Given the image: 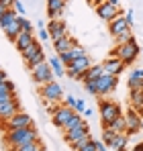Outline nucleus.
Masks as SVG:
<instances>
[{
  "label": "nucleus",
  "instance_id": "obj_1",
  "mask_svg": "<svg viewBox=\"0 0 143 151\" xmlns=\"http://www.w3.org/2000/svg\"><path fill=\"white\" fill-rule=\"evenodd\" d=\"M31 141H39V131L35 127H23V129H8L6 133V143L10 147L31 143Z\"/></svg>",
  "mask_w": 143,
  "mask_h": 151
},
{
  "label": "nucleus",
  "instance_id": "obj_2",
  "mask_svg": "<svg viewBox=\"0 0 143 151\" xmlns=\"http://www.w3.org/2000/svg\"><path fill=\"white\" fill-rule=\"evenodd\" d=\"M139 53H141V47L137 45L135 37H133L131 41H127V43H119L115 49L110 51V55H113V57H119L125 65L135 63V59H137V55H139Z\"/></svg>",
  "mask_w": 143,
  "mask_h": 151
},
{
  "label": "nucleus",
  "instance_id": "obj_3",
  "mask_svg": "<svg viewBox=\"0 0 143 151\" xmlns=\"http://www.w3.org/2000/svg\"><path fill=\"white\" fill-rule=\"evenodd\" d=\"M90 65H92V59L88 55H82V57L74 59L70 65H66V76L70 80H76V82H84V74L88 72Z\"/></svg>",
  "mask_w": 143,
  "mask_h": 151
},
{
  "label": "nucleus",
  "instance_id": "obj_4",
  "mask_svg": "<svg viewBox=\"0 0 143 151\" xmlns=\"http://www.w3.org/2000/svg\"><path fill=\"white\" fill-rule=\"evenodd\" d=\"M123 114L121 106L113 100H100V123L102 127H108L115 119H119Z\"/></svg>",
  "mask_w": 143,
  "mask_h": 151
},
{
  "label": "nucleus",
  "instance_id": "obj_5",
  "mask_svg": "<svg viewBox=\"0 0 143 151\" xmlns=\"http://www.w3.org/2000/svg\"><path fill=\"white\" fill-rule=\"evenodd\" d=\"M21 55H23V59L29 63V68L31 65H37V63H41V61H45V53H43V45H41V41H33L27 49L21 51Z\"/></svg>",
  "mask_w": 143,
  "mask_h": 151
},
{
  "label": "nucleus",
  "instance_id": "obj_6",
  "mask_svg": "<svg viewBox=\"0 0 143 151\" xmlns=\"http://www.w3.org/2000/svg\"><path fill=\"white\" fill-rule=\"evenodd\" d=\"M29 72L33 76V82L39 84V86H43V84H47V82L53 80V72H51V68H49L47 59L41 61V63H37V65H31Z\"/></svg>",
  "mask_w": 143,
  "mask_h": 151
},
{
  "label": "nucleus",
  "instance_id": "obj_7",
  "mask_svg": "<svg viewBox=\"0 0 143 151\" xmlns=\"http://www.w3.org/2000/svg\"><path fill=\"white\" fill-rule=\"evenodd\" d=\"M41 96H43V100L45 102H61L64 98V88L57 84V82H47V84H43L41 86Z\"/></svg>",
  "mask_w": 143,
  "mask_h": 151
},
{
  "label": "nucleus",
  "instance_id": "obj_8",
  "mask_svg": "<svg viewBox=\"0 0 143 151\" xmlns=\"http://www.w3.org/2000/svg\"><path fill=\"white\" fill-rule=\"evenodd\" d=\"M119 84V78L110 74H102L98 80H96V86H98V96H108Z\"/></svg>",
  "mask_w": 143,
  "mask_h": 151
},
{
  "label": "nucleus",
  "instance_id": "obj_9",
  "mask_svg": "<svg viewBox=\"0 0 143 151\" xmlns=\"http://www.w3.org/2000/svg\"><path fill=\"white\" fill-rule=\"evenodd\" d=\"M108 31H110V35L117 39L121 35H129V33H131V25L127 23L125 14H119V17H115L113 21H108Z\"/></svg>",
  "mask_w": 143,
  "mask_h": 151
},
{
  "label": "nucleus",
  "instance_id": "obj_10",
  "mask_svg": "<svg viewBox=\"0 0 143 151\" xmlns=\"http://www.w3.org/2000/svg\"><path fill=\"white\" fill-rule=\"evenodd\" d=\"M139 131H141V114L137 110L129 108L127 114H125V133L127 135H137Z\"/></svg>",
  "mask_w": 143,
  "mask_h": 151
},
{
  "label": "nucleus",
  "instance_id": "obj_11",
  "mask_svg": "<svg viewBox=\"0 0 143 151\" xmlns=\"http://www.w3.org/2000/svg\"><path fill=\"white\" fill-rule=\"evenodd\" d=\"M74 112H76V110L70 108V106H66L64 102H61V104H55V108H53V112H51V114H53V116H51V119H53V125L61 129V127L68 123V119H70Z\"/></svg>",
  "mask_w": 143,
  "mask_h": 151
},
{
  "label": "nucleus",
  "instance_id": "obj_12",
  "mask_svg": "<svg viewBox=\"0 0 143 151\" xmlns=\"http://www.w3.org/2000/svg\"><path fill=\"white\" fill-rule=\"evenodd\" d=\"M4 127H6V129H23V127H35V123H33L31 114L19 110L17 114H12V116L4 123Z\"/></svg>",
  "mask_w": 143,
  "mask_h": 151
},
{
  "label": "nucleus",
  "instance_id": "obj_13",
  "mask_svg": "<svg viewBox=\"0 0 143 151\" xmlns=\"http://www.w3.org/2000/svg\"><path fill=\"white\" fill-rule=\"evenodd\" d=\"M96 14L102 19V21H113L115 17H119V14H125L123 10H121L119 6H115V4H108V2H100L98 6H96Z\"/></svg>",
  "mask_w": 143,
  "mask_h": 151
},
{
  "label": "nucleus",
  "instance_id": "obj_14",
  "mask_svg": "<svg viewBox=\"0 0 143 151\" xmlns=\"http://www.w3.org/2000/svg\"><path fill=\"white\" fill-rule=\"evenodd\" d=\"M47 33H49V39H51V41H57V39L70 35V33H68V25H66L61 19L51 21V23L47 25Z\"/></svg>",
  "mask_w": 143,
  "mask_h": 151
},
{
  "label": "nucleus",
  "instance_id": "obj_15",
  "mask_svg": "<svg viewBox=\"0 0 143 151\" xmlns=\"http://www.w3.org/2000/svg\"><path fill=\"white\" fill-rule=\"evenodd\" d=\"M21 110V102L19 98H12L10 102H4V104H0V125H4L12 114H17Z\"/></svg>",
  "mask_w": 143,
  "mask_h": 151
},
{
  "label": "nucleus",
  "instance_id": "obj_16",
  "mask_svg": "<svg viewBox=\"0 0 143 151\" xmlns=\"http://www.w3.org/2000/svg\"><path fill=\"white\" fill-rule=\"evenodd\" d=\"M102 70H104V74H110V76H117L119 78L123 72H125V63L121 61L119 57H106L104 61H102Z\"/></svg>",
  "mask_w": 143,
  "mask_h": 151
},
{
  "label": "nucleus",
  "instance_id": "obj_17",
  "mask_svg": "<svg viewBox=\"0 0 143 151\" xmlns=\"http://www.w3.org/2000/svg\"><path fill=\"white\" fill-rule=\"evenodd\" d=\"M86 133H90V127H88V123L84 121V123H80L78 127H74V129H70V131H64V139L68 141V143H74V141H78L82 135H86Z\"/></svg>",
  "mask_w": 143,
  "mask_h": 151
},
{
  "label": "nucleus",
  "instance_id": "obj_18",
  "mask_svg": "<svg viewBox=\"0 0 143 151\" xmlns=\"http://www.w3.org/2000/svg\"><path fill=\"white\" fill-rule=\"evenodd\" d=\"M82 55H86V49L82 47V45H74L70 51H64V53H59V59H61V63L64 65H70L74 59H78V57H82Z\"/></svg>",
  "mask_w": 143,
  "mask_h": 151
},
{
  "label": "nucleus",
  "instance_id": "obj_19",
  "mask_svg": "<svg viewBox=\"0 0 143 151\" xmlns=\"http://www.w3.org/2000/svg\"><path fill=\"white\" fill-rule=\"evenodd\" d=\"M66 8V0H47V17L51 21L59 19Z\"/></svg>",
  "mask_w": 143,
  "mask_h": 151
},
{
  "label": "nucleus",
  "instance_id": "obj_20",
  "mask_svg": "<svg viewBox=\"0 0 143 151\" xmlns=\"http://www.w3.org/2000/svg\"><path fill=\"white\" fill-rule=\"evenodd\" d=\"M33 41H35L33 31H21V33H19V37H17L12 43H14V47H17L19 51H23V49H27V47H29Z\"/></svg>",
  "mask_w": 143,
  "mask_h": 151
},
{
  "label": "nucleus",
  "instance_id": "obj_21",
  "mask_svg": "<svg viewBox=\"0 0 143 151\" xmlns=\"http://www.w3.org/2000/svg\"><path fill=\"white\" fill-rule=\"evenodd\" d=\"M74 45H76V39H74L72 35H66V37H61V39L53 41V51L59 55V53H64V51H70Z\"/></svg>",
  "mask_w": 143,
  "mask_h": 151
},
{
  "label": "nucleus",
  "instance_id": "obj_22",
  "mask_svg": "<svg viewBox=\"0 0 143 151\" xmlns=\"http://www.w3.org/2000/svg\"><path fill=\"white\" fill-rule=\"evenodd\" d=\"M127 143H129V135L127 133H117L113 137V141L108 143V147L115 151H127Z\"/></svg>",
  "mask_w": 143,
  "mask_h": 151
},
{
  "label": "nucleus",
  "instance_id": "obj_23",
  "mask_svg": "<svg viewBox=\"0 0 143 151\" xmlns=\"http://www.w3.org/2000/svg\"><path fill=\"white\" fill-rule=\"evenodd\" d=\"M47 63H49V68H51V72H53V76H57V78L66 76V65L61 63V59H59V55H57V53H53V55L49 57Z\"/></svg>",
  "mask_w": 143,
  "mask_h": 151
},
{
  "label": "nucleus",
  "instance_id": "obj_24",
  "mask_svg": "<svg viewBox=\"0 0 143 151\" xmlns=\"http://www.w3.org/2000/svg\"><path fill=\"white\" fill-rule=\"evenodd\" d=\"M129 102H131V108L133 110H137L139 114H143V90H131Z\"/></svg>",
  "mask_w": 143,
  "mask_h": 151
},
{
  "label": "nucleus",
  "instance_id": "obj_25",
  "mask_svg": "<svg viewBox=\"0 0 143 151\" xmlns=\"http://www.w3.org/2000/svg\"><path fill=\"white\" fill-rule=\"evenodd\" d=\"M104 74V70H102V63H92L90 68H88V72L84 74V82H92V80H98L100 76Z\"/></svg>",
  "mask_w": 143,
  "mask_h": 151
},
{
  "label": "nucleus",
  "instance_id": "obj_26",
  "mask_svg": "<svg viewBox=\"0 0 143 151\" xmlns=\"http://www.w3.org/2000/svg\"><path fill=\"white\" fill-rule=\"evenodd\" d=\"M23 29H21V21H19V17H17V21H12L10 25L4 29V33H6V39H10V41H14L17 37H19V33H21Z\"/></svg>",
  "mask_w": 143,
  "mask_h": 151
},
{
  "label": "nucleus",
  "instance_id": "obj_27",
  "mask_svg": "<svg viewBox=\"0 0 143 151\" xmlns=\"http://www.w3.org/2000/svg\"><path fill=\"white\" fill-rule=\"evenodd\" d=\"M10 151H45L41 141H31V143H23V145H17V147H10Z\"/></svg>",
  "mask_w": 143,
  "mask_h": 151
},
{
  "label": "nucleus",
  "instance_id": "obj_28",
  "mask_svg": "<svg viewBox=\"0 0 143 151\" xmlns=\"http://www.w3.org/2000/svg\"><path fill=\"white\" fill-rule=\"evenodd\" d=\"M17 17H19V14H17L14 10H6V12H4V14L0 17V29L4 31L6 27H8L10 23H12V21H17Z\"/></svg>",
  "mask_w": 143,
  "mask_h": 151
},
{
  "label": "nucleus",
  "instance_id": "obj_29",
  "mask_svg": "<svg viewBox=\"0 0 143 151\" xmlns=\"http://www.w3.org/2000/svg\"><path fill=\"white\" fill-rule=\"evenodd\" d=\"M80 123H84V116H82V114H78V112H74L70 119H68V123L61 127V131H70V129H74V127H78Z\"/></svg>",
  "mask_w": 143,
  "mask_h": 151
},
{
  "label": "nucleus",
  "instance_id": "obj_30",
  "mask_svg": "<svg viewBox=\"0 0 143 151\" xmlns=\"http://www.w3.org/2000/svg\"><path fill=\"white\" fill-rule=\"evenodd\" d=\"M108 129H110L113 133H125V114H121L119 119H115V121L108 125Z\"/></svg>",
  "mask_w": 143,
  "mask_h": 151
},
{
  "label": "nucleus",
  "instance_id": "obj_31",
  "mask_svg": "<svg viewBox=\"0 0 143 151\" xmlns=\"http://www.w3.org/2000/svg\"><path fill=\"white\" fill-rule=\"evenodd\" d=\"M10 10H14L19 17H27V10H25V6H23V2H21V0H14V2H12V6H10Z\"/></svg>",
  "mask_w": 143,
  "mask_h": 151
},
{
  "label": "nucleus",
  "instance_id": "obj_32",
  "mask_svg": "<svg viewBox=\"0 0 143 151\" xmlns=\"http://www.w3.org/2000/svg\"><path fill=\"white\" fill-rule=\"evenodd\" d=\"M84 90H86L88 94H92V96H98V86H96V80H92V82H84Z\"/></svg>",
  "mask_w": 143,
  "mask_h": 151
},
{
  "label": "nucleus",
  "instance_id": "obj_33",
  "mask_svg": "<svg viewBox=\"0 0 143 151\" xmlns=\"http://www.w3.org/2000/svg\"><path fill=\"white\" fill-rule=\"evenodd\" d=\"M129 90H143V78H141V80H133V78H129Z\"/></svg>",
  "mask_w": 143,
  "mask_h": 151
},
{
  "label": "nucleus",
  "instance_id": "obj_34",
  "mask_svg": "<svg viewBox=\"0 0 143 151\" xmlns=\"http://www.w3.org/2000/svg\"><path fill=\"white\" fill-rule=\"evenodd\" d=\"M115 135H117V133H113V131H110L108 127H104V131H102V141H104V143L108 145V143L113 141V137H115Z\"/></svg>",
  "mask_w": 143,
  "mask_h": 151
},
{
  "label": "nucleus",
  "instance_id": "obj_35",
  "mask_svg": "<svg viewBox=\"0 0 143 151\" xmlns=\"http://www.w3.org/2000/svg\"><path fill=\"white\" fill-rule=\"evenodd\" d=\"M19 21H21V29H23V31H33V23H31L27 17H19Z\"/></svg>",
  "mask_w": 143,
  "mask_h": 151
},
{
  "label": "nucleus",
  "instance_id": "obj_36",
  "mask_svg": "<svg viewBox=\"0 0 143 151\" xmlns=\"http://www.w3.org/2000/svg\"><path fill=\"white\" fill-rule=\"evenodd\" d=\"M61 102H64L66 106L74 108V106H76V102H78V98H76V96H72V94H68V96H64V98H61Z\"/></svg>",
  "mask_w": 143,
  "mask_h": 151
},
{
  "label": "nucleus",
  "instance_id": "obj_37",
  "mask_svg": "<svg viewBox=\"0 0 143 151\" xmlns=\"http://www.w3.org/2000/svg\"><path fill=\"white\" fill-rule=\"evenodd\" d=\"M129 78H133V80H141V78H143V68H133L131 74H129Z\"/></svg>",
  "mask_w": 143,
  "mask_h": 151
},
{
  "label": "nucleus",
  "instance_id": "obj_38",
  "mask_svg": "<svg viewBox=\"0 0 143 151\" xmlns=\"http://www.w3.org/2000/svg\"><path fill=\"white\" fill-rule=\"evenodd\" d=\"M90 139H92V137H90V133L82 135V137H80L78 141H74V143H72V149H74V147H78V145H82V143H86V141H90Z\"/></svg>",
  "mask_w": 143,
  "mask_h": 151
},
{
  "label": "nucleus",
  "instance_id": "obj_39",
  "mask_svg": "<svg viewBox=\"0 0 143 151\" xmlns=\"http://www.w3.org/2000/svg\"><path fill=\"white\" fill-rule=\"evenodd\" d=\"M74 110H76L78 114H82V112L86 110V102L82 100V98H78V102H76V106H74Z\"/></svg>",
  "mask_w": 143,
  "mask_h": 151
},
{
  "label": "nucleus",
  "instance_id": "obj_40",
  "mask_svg": "<svg viewBox=\"0 0 143 151\" xmlns=\"http://www.w3.org/2000/svg\"><path fill=\"white\" fill-rule=\"evenodd\" d=\"M39 41H41V43H45V41H49L47 27H41V29H39Z\"/></svg>",
  "mask_w": 143,
  "mask_h": 151
},
{
  "label": "nucleus",
  "instance_id": "obj_41",
  "mask_svg": "<svg viewBox=\"0 0 143 151\" xmlns=\"http://www.w3.org/2000/svg\"><path fill=\"white\" fill-rule=\"evenodd\" d=\"M12 98H17V92H10V94H0V104H4V102H10Z\"/></svg>",
  "mask_w": 143,
  "mask_h": 151
},
{
  "label": "nucleus",
  "instance_id": "obj_42",
  "mask_svg": "<svg viewBox=\"0 0 143 151\" xmlns=\"http://www.w3.org/2000/svg\"><path fill=\"white\" fill-rule=\"evenodd\" d=\"M94 143H96V151H108V145H106L102 139H100V141H94Z\"/></svg>",
  "mask_w": 143,
  "mask_h": 151
},
{
  "label": "nucleus",
  "instance_id": "obj_43",
  "mask_svg": "<svg viewBox=\"0 0 143 151\" xmlns=\"http://www.w3.org/2000/svg\"><path fill=\"white\" fill-rule=\"evenodd\" d=\"M133 17H135V12H133V10H127V12H125V19H127V23H129V25H133V21H135Z\"/></svg>",
  "mask_w": 143,
  "mask_h": 151
},
{
  "label": "nucleus",
  "instance_id": "obj_44",
  "mask_svg": "<svg viewBox=\"0 0 143 151\" xmlns=\"http://www.w3.org/2000/svg\"><path fill=\"white\" fill-rule=\"evenodd\" d=\"M92 114H94V112H92V108H88V106H86V110L82 112V116H86V119H90Z\"/></svg>",
  "mask_w": 143,
  "mask_h": 151
},
{
  "label": "nucleus",
  "instance_id": "obj_45",
  "mask_svg": "<svg viewBox=\"0 0 143 151\" xmlns=\"http://www.w3.org/2000/svg\"><path fill=\"white\" fill-rule=\"evenodd\" d=\"M12 2H14V0H0V4H4L8 10H10V6H12Z\"/></svg>",
  "mask_w": 143,
  "mask_h": 151
},
{
  "label": "nucleus",
  "instance_id": "obj_46",
  "mask_svg": "<svg viewBox=\"0 0 143 151\" xmlns=\"http://www.w3.org/2000/svg\"><path fill=\"white\" fill-rule=\"evenodd\" d=\"M4 80H8V78H6V72H4V70H0V84H2Z\"/></svg>",
  "mask_w": 143,
  "mask_h": 151
},
{
  "label": "nucleus",
  "instance_id": "obj_47",
  "mask_svg": "<svg viewBox=\"0 0 143 151\" xmlns=\"http://www.w3.org/2000/svg\"><path fill=\"white\" fill-rule=\"evenodd\" d=\"M131 151H143V143H137V145H135Z\"/></svg>",
  "mask_w": 143,
  "mask_h": 151
},
{
  "label": "nucleus",
  "instance_id": "obj_48",
  "mask_svg": "<svg viewBox=\"0 0 143 151\" xmlns=\"http://www.w3.org/2000/svg\"><path fill=\"white\" fill-rule=\"evenodd\" d=\"M6 10H8V8H6V6H4V4H0V17H2V14H4V12H6Z\"/></svg>",
  "mask_w": 143,
  "mask_h": 151
},
{
  "label": "nucleus",
  "instance_id": "obj_49",
  "mask_svg": "<svg viewBox=\"0 0 143 151\" xmlns=\"http://www.w3.org/2000/svg\"><path fill=\"white\" fill-rule=\"evenodd\" d=\"M104 2H108V4H115V6H119V0H104Z\"/></svg>",
  "mask_w": 143,
  "mask_h": 151
},
{
  "label": "nucleus",
  "instance_id": "obj_50",
  "mask_svg": "<svg viewBox=\"0 0 143 151\" xmlns=\"http://www.w3.org/2000/svg\"><path fill=\"white\" fill-rule=\"evenodd\" d=\"M90 2H92L94 6H98V4H100V2H104V0H90Z\"/></svg>",
  "mask_w": 143,
  "mask_h": 151
},
{
  "label": "nucleus",
  "instance_id": "obj_51",
  "mask_svg": "<svg viewBox=\"0 0 143 151\" xmlns=\"http://www.w3.org/2000/svg\"><path fill=\"white\" fill-rule=\"evenodd\" d=\"M141 131H143V119H141Z\"/></svg>",
  "mask_w": 143,
  "mask_h": 151
},
{
  "label": "nucleus",
  "instance_id": "obj_52",
  "mask_svg": "<svg viewBox=\"0 0 143 151\" xmlns=\"http://www.w3.org/2000/svg\"><path fill=\"white\" fill-rule=\"evenodd\" d=\"M141 55H143V47H141Z\"/></svg>",
  "mask_w": 143,
  "mask_h": 151
},
{
  "label": "nucleus",
  "instance_id": "obj_53",
  "mask_svg": "<svg viewBox=\"0 0 143 151\" xmlns=\"http://www.w3.org/2000/svg\"><path fill=\"white\" fill-rule=\"evenodd\" d=\"M0 70H2V65H0Z\"/></svg>",
  "mask_w": 143,
  "mask_h": 151
}]
</instances>
